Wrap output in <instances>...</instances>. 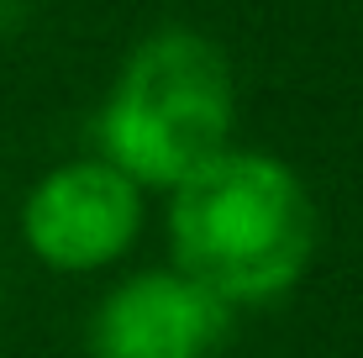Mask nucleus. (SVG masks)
Returning a JSON list of instances; mask_svg holds the SVG:
<instances>
[{
    "mask_svg": "<svg viewBox=\"0 0 363 358\" xmlns=\"http://www.w3.org/2000/svg\"><path fill=\"white\" fill-rule=\"evenodd\" d=\"M169 237L184 274L221 301H269L311 264L316 211L279 158L216 153L174 184Z\"/></svg>",
    "mask_w": 363,
    "mask_h": 358,
    "instance_id": "nucleus-1",
    "label": "nucleus"
},
{
    "mask_svg": "<svg viewBox=\"0 0 363 358\" xmlns=\"http://www.w3.org/2000/svg\"><path fill=\"white\" fill-rule=\"evenodd\" d=\"M232 332V301L190 274H137L95 316V358H211Z\"/></svg>",
    "mask_w": 363,
    "mask_h": 358,
    "instance_id": "nucleus-4",
    "label": "nucleus"
},
{
    "mask_svg": "<svg viewBox=\"0 0 363 358\" xmlns=\"http://www.w3.org/2000/svg\"><path fill=\"white\" fill-rule=\"evenodd\" d=\"M232 74L227 58L195 32H158L132 53L100 116L106 164L132 184H179L227 153Z\"/></svg>",
    "mask_w": 363,
    "mask_h": 358,
    "instance_id": "nucleus-2",
    "label": "nucleus"
},
{
    "mask_svg": "<svg viewBox=\"0 0 363 358\" xmlns=\"http://www.w3.org/2000/svg\"><path fill=\"white\" fill-rule=\"evenodd\" d=\"M21 16H27V0H0V32L21 27Z\"/></svg>",
    "mask_w": 363,
    "mask_h": 358,
    "instance_id": "nucleus-5",
    "label": "nucleus"
},
{
    "mask_svg": "<svg viewBox=\"0 0 363 358\" xmlns=\"http://www.w3.org/2000/svg\"><path fill=\"white\" fill-rule=\"evenodd\" d=\"M137 184L116 164H64L53 169L27 201V242L53 269H100L127 253L137 237Z\"/></svg>",
    "mask_w": 363,
    "mask_h": 358,
    "instance_id": "nucleus-3",
    "label": "nucleus"
}]
</instances>
